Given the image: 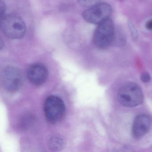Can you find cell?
<instances>
[{
  "instance_id": "6da1fadb",
  "label": "cell",
  "mask_w": 152,
  "mask_h": 152,
  "mask_svg": "<svg viewBox=\"0 0 152 152\" xmlns=\"http://www.w3.org/2000/svg\"><path fill=\"white\" fill-rule=\"evenodd\" d=\"M118 99L124 106L133 107L143 103L144 95L141 88L138 84L134 83H127L119 89Z\"/></svg>"
},
{
  "instance_id": "7a4b0ae2",
  "label": "cell",
  "mask_w": 152,
  "mask_h": 152,
  "mask_svg": "<svg viewBox=\"0 0 152 152\" xmlns=\"http://www.w3.org/2000/svg\"><path fill=\"white\" fill-rule=\"evenodd\" d=\"M1 27L4 34L12 39H22L26 32L23 20L15 15H8L1 18Z\"/></svg>"
},
{
  "instance_id": "3957f363",
  "label": "cell",
  "mask_w": 152,
  "mask_h": 152,
  "mask_svg": "<svg viewBox=\"0 0 152 152\" xmlns=\"http://www.w3.org/2000/svg\"><path fill=\"white\" fill-rule=\"evenodd\" d=\"M114 36V25L109 18L99 24L94 33L93 42L99 48L104 49L112 44Z\"/></svg>"
},
{
  "instance_id": "277c9868",
  "label": "cell",
  "mask_w": 152,
  "mask_h": 152,
  "mask_svg": "<svg viewBox=\"0 0 152 152\" xmlns=\"http://www.w3.org/2000/svg\"><path fill=\"white\" fill-rule=\"evenodd\" d=\"M65 105L59 97L50 96L45 102L44 111L46 119L48 122L55 124L59 121L64 115Z\"/></svg>"
},
{
  "instance_id": "5b68a950",
  "label": "cell",
  "mask_w": 152,
  "mask_h": 152,
  "mask_svg": "<svg viewBox=\"0 0 152 152\" xmlns=\"http://www.w3.org/2000/svg\"><path fill=\"white\" fill-rule=\"evenodd\" d=\"M112 13V7L109 4L99 3L87 9L83 12V16L88 23L99 25L109 18Z\"/></svg>"
},
{
  "instance_id": "8992f818",
  "label": "cell",
  "mask_w": 152,
  "mask_h": 152,
  "mask_svg": "<svg viewBox=\"0 0 152 152\" xmlns=\"http://www.w3.org/2000/svg\"><path fill=\"white\" fill-rule=\"evenodd\" d=\"M2 86L8 92L17 91L22 86L23 76L20 70L14 66H7L1 73Z\"/></svg>"
},
{
  "instance_id": "52a82bcc",
  "label": "cell",
  "mask_w": 152,
  "mask_h": 152,
  "mask_svg": "<svg viewBox=\"0 0 152 152\" xmlns=\"http://www.w3.org/2000/svg\"><path fill=\"white\" fill-rule=\"evenodd\" d=\"M152 124L151 119L149 115L140 114L135 118L132 124V135L136 139L143 137L147 133Z\"/></svg>"
},
{
  "instance_id": "ba28073f",
  "label": "cell",
  "mask_w": 152,
  "mask_h": 152,
  "mask_svg": "<svg viewBox=\"0 0 152 152\" xmlns=\"http://www.w3.org/2000/svg\"><path fill=\"white\" fill-rule=\"evenodd\" d=\"M27 75L28 79L32 84L41 85L47 80L48 71L44 65L36 64L31 65L28 68Z\"/></svg>"
},
{
  "instance_id": "9c48e42d",
  "label": "cell",
  "mask_w": 152,
  "mask_h": 152,
  "mask_svg": "<svg viewBox=\"0 0 152 152\" xmlns=\"http://www.w3.org/2000/svg\"><path fill=\"white\" fill-rule=\"evenodd\" d=\"M66 140L61 135H56L51 137L48 141V146L52 151H58L64 148Z\"/></svg>"
},
{
  "instance_id": "30bf717a",
  "label": "cell",
  "mask_w": 152,
  "mask_h": 152,
  "mask_svg": "<svg viewBox=\"0 0 152 152\" xmlns=\"http://www.w3.org/2000/svg\"><path fill=\"white\" fill-rule=\"evenodd\" d=\"M78 3L82 7L89 8L100 3L101 0H77Z\"/></svg>"
},
{
  "instance_id": "8fae6325",
  "label": "cell",
  "mask_w": 152,
  "mask_h": 152,
  "mask_svg": "<svg viewBox=\"0 0 152 152\" xmlns=\"http://www.w3.org/2000/svg\"><path fill=\"white\" fill-rule=\"evenodd\" d=\"M140 80L143 82L147 83L149 82L151 80V76L149 74L146 72H144L140 75Z\"/></svg>"
},
{
  "instance_id": "7c38bea8",
  "label": "cell",
  "mask_w": 152,
  "mask_h": 152,
  "mask_svg": "<svg viewBox=\"0 0 152 152\" xmlns=\"http://www.w3.org/2000/svg\"><path fill=\"white\" fill-rule=\"evenodd\" d=\"M145 27L147 30L152 31V19L148 20L145 24Z\"/></svg>"
}]
</instances>
